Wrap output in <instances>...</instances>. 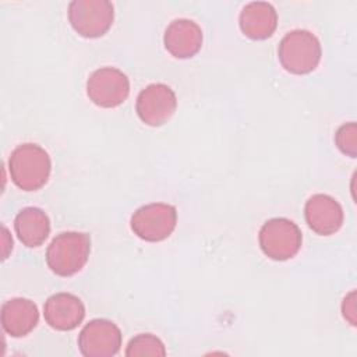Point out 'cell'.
Instances as JSON below:
<instances>
[{
  "label": "cell",
  "instance_id": "13",
  "mask_svg": "<svg viewBox=\"0 0 357 357\" xmlns=\"http://www.w3.org/2000/svg\"><path fill=\"white\" fill-rule=\"evenodd\" d=\"M238 25L241 32L252 40L268 39L278 26L276 10L268 1H251L243 7Z\"/></svg>",
  "mask_w": 357,
  "mask_h": 357
},
{
  "label": "cell",
  "instance_id": "6",
  "mask_svg": "<svg viewBox=\"0 0 357 357\" xmlns=\"http://www.w3.org/2000/svg\"><path fill=\"white\" fill-rule=\"evenodd\" d=\"M177 223V211L165 202H152L138 208L131 216V230L139 238L151 243L167 238Z\"/></svg>",
  "mask_w": 357,
  "mask_h": 357
},
{
  "label": "cell",
  "instance_id": "2",
  "mask_svg": "<svg viewBox=\"0 0 357 357\" xmlns=\"http://www.w3.org/2000/svg\"><path fill=\"white\" fill-rule=\"evenodd\" d=\"M91 252V237L84 231H63L46 250V264L57 276H73L86 264Z\"/></svg>",
  "mask_w": 357,
  "mask_h": 357
},
{
  "label": "cell",
  "instance_id": "8",
  "mask_svg": "<svg viewBox=\"0 0 357 357\" xmlns=\"http://www.w3.org/2000/svg\"><path fill=\"white\" fill-rule=\"evenodd\" d=\"M177 107L174 91L166 84H149L137 96L135 110L142 123L160 127L167 123Z\"/></svg>",
  "mask_w": 357,
  "mask_h": 357
},
{
  "label": "cell",
  "instance_id": "3",
  "mask_svg": "<svg viewBox=\"0 0 357 357\" xmlns=\"http://www.w3.org/2000/svg\"><path fill=\"white\" fill-rule=\"evenodd\" d=\"M322 56L319 39L307 29L287 32L278 47V57L282 67L297 75L314 71Z\"/></svg>",
  "mask_w": 357,
  "mask_h": 357
},
{
  "label": "cell",
  "instance_id": "15",
  "mask_svg": "<svg viewBox=\"0 0 357 357\" xmlns=\"http://www.w3.org/2000/svg\"><path fill=\"white\" fill-rule=\"evenodd\" d=\"M14 229L20 241L29 247H39L50 233V220L47 215L36 206L21 209L14 219Z\"/></svg>",
  "mask_w": 357,
  "mask_h": 357
},
{
  "label": "cell",
  "instance_id": "11",
  "mask_svg": "<svg viewBox=\"0 0 357 357\" xmlns=\"http://www.w3.org/2000/svg\"><path fill=\"white\" fill-rule=\"evenodd\" d=\"M43 317L50 328L68 332L82 322L85 307L84 303L71 293H56L46 300Z\"/></svg>",
  "mask_w": 357,
  "mask_h": 357
},
{
  "label": "cell",
  "instance_id": "7",
  "mask_svg": "<svg viewBox=\"0 0 357 357\" xmlns=\"http://www.w3.org/2000/svg\"><path fill=\"white\" fill-rule=\"evenodd\" d=\"M130 93L128 77L119 68L102 67L86 81V95L99 107H117Z\"/></svg>",
  "mask_w": 357,
  "mask_h": 357
},
{
  "label": "cell",
  "instance_id": "5",
  "mask_svg": "<svg viewBox=\"0 0 357 357\" xmlns=\"http://www.w3.org/2000/svg\"><path fill=\"white\" fill-rule=\"evenodd\" d=\"M68 20L79 36L99 38L110 29L114 8L107 0H74L68 4Z\"/></svg>",
  "mask_w": 357,
  "mask_h": 357
},
{
  "label": "cell",
  "instance_id": "10",
  "mask_svg": "<svg viewBox=\"0 0 357 357\" xmlns=\"http://www.w3.org/2000/svg\"><path fill=\"white\" fill-rule=\"evenodd\" d=\"M308 227L319 236L335 234L343 225L342 205L328 194H314L304 206Z\"/></svg>",
  "mask_w": 357,
  "mask_h": 357
},
{
  "label": "cell",
  "instance_id": "16",
  "mask_svg": "<svg viewBox=\"0 0 357 357\" xmlns=\"http://www.w3.org/2000/svg\"><path fill=\"white\" fill-rule=\"evenodd\" d=\"M126 356L128 357H163L166 356V349L163 342L152 333H139L134 336L126 349Z\"/></svg>",
  "mask_w": 357,
  "mask_h": 357
},
{
  "label": "cell",
  "instance_id": "4",
  "mask_svg": "<svg viewBox=\"0 0 357 357\" xmlns=\"http://www.w3.org/2000/svg\"><path fill=\"white\" fill-rule=\"evenodd\" d=\"M262 252L273 261H287L300 251L303 234L290 219L272 218L266 220L258 234Z\"/></svg>",
  "mask_w": 357,
  "mask_h": 357
},
{
  "label": "cell",
  "instance_id": "12",
  "mask_svg": "<svg viewBox=\"0 0 357 357\" xmlns=\"http://www.w3.org/2000/svg\"><path fill=\"white\" fill-rule=\"evenodd\" d=\"M163 45L173 57L190 59L195 56L202 46V29L192 20H173L165 31Z\"/></svg>",
  "mask_w": 357,
  "mask_h": 357
},
{
  "label": "cell",
  "instance_id": "17",
  "mask_svg": "<svg viewBox=\"0 0 357 357\" xmlns=\"http://www.w3.org/2000/svg\"><path fill=\"white\" fill-rule=\"evenodd\" d=\"M335 142L339 151L350 158H356L357 155V126L354 121L342 124L336 134Z\"/></svg>",
  "mask_w": 357,
  "mask_h": 357
},
{
  "label": "cell",
  "instance_id": "14",
  "mask_svg": "<svg viewBox=\"0 0 357 357\" xmlns=\"http://www.w3.org/2000/svg\"><path fill=\"white\" fill-rule=\"evenodd\" d=\"M39 321L36 304L24 297H15L1 305V326L13 337L26 336Z\"/></svg>",
  "mask_w": 357,
  "mask_h": 357
},
{
  "label": "cell",
  "instance_id": "9",
  "mask_svg": "<svg viewBox=\"0 0 357 357\" xmlns=\"http://www.w3.org/2000/svg\"><path fill=\"white\" fill-rule=\"evenodd\" d=\"M121 347L120 328L103 318L89 321L79 332L78 349L85 357H112Z\"/></svg>",
  "mask_w": 357,
  "mask_h": 357
},
{
  "label": "cell",
  "instance_id": "19",
  "mask_svg": "<svg viewBox=\"0 0 357 357\" xmlns=\"http://www.w3.org/2000/svg\"><path fill=\"white\" fill-rule=\"evenodd\" d=\"M3 234H4V250H3V259H6L7 258V255H8V250H11L13 248V240H10V241H7V238L10 237L8 236V231H7V229L3 226Z\"/></svg>",
  "mask_w": 357,
  "mask_h": 357
},
{
  "label": "cell",
  "instance_id": "18",
  "mask_svg": "<svg viewBox=\"0 0 357 357\" xmlns=\"http://www.w3.org/2000/svg\"><path fill=\"white\" fill-rule=\"evenodd\" d=\"M342 315L343 318L351 325L356 326L357 319V307H356V291L351 290L349 294H346V297L342 301Z\"/></svg>",
  "mask_w": 357,
  "mask_h": 357
},
{
  "label": "cell",
  "instance_id": "1",
  "mask_svg": "<svg viewBox=\"0 0 357 357\" xmlns=\"http://www.w3.org/2000/svg\"><path fill=\"white\" fill-rule=\"evenodd\" d=\"M8 170L13 183L18 188L24 191H36L49 180L52 170L50 156L36 144H22L11 152Z\"/></svg>",
  "mask_w": 357,
  "mask_h": 357
}]
</instances>
